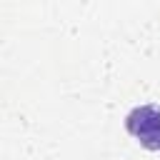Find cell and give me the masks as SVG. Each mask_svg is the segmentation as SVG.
Wrapping results in <instances>:
<instances>
[{"mask_svg": "<svg viewBox=\"0 0 160 160\" xmlns=\"http://www.w3.org/2000/svg\"><path fill=\"white\" fill-rule=\"evenodd\" d=\"M125 130L145 150H160V108L155 105L132 108L125 118Z\"/></svg>", "mask_w": 160, "mask_h": 160, "instance_id": "obj_1", "label": "cell"}]
</instances>
